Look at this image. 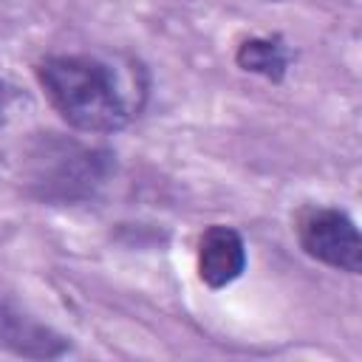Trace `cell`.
<instances>
[{
    "mask_svg": "<svg viewBox=\"0 0 362 362\" xmlns=\"http://www.w3.org/2000/svg\"><path fill=\"white\" fill-rule=\"evenodd\" d=\"M37 82L51 107L76 130L116 133L139 116L147 82L139 65L96 54H54L37 62Z\"/></svg>",
    "mask_w": 362,
    "mask_h": 362,
    "instance_id": "obj_1",
    "label": "cell"
},
{
    "mask_svg": "<svg viewBox=\"0 0 362 362\" xmlns=\"http://www.w3.org/2000/svg\"><path fill=\"white\" fill-rule=\"evenodd\" d=\"M297 240L303 252L331 269L362 272V238L354 218L337 206H308L297 215Z\"/></svg>",
    "mask_w": 362,
    "mask_h": 362,
    "instance_id": "obj_2",
    "label": "cell"
},
{
    "mask_svg": "<svg viewBox=\"0 0 362 362\" xmlns=\"http://www.w3.org/2000/svg\"><path fill=\"white\" fill-rule=\"evenodd\" d=\"M246 269V243L238 229L212 223L198 238V274L209 288L235 283Z\"/></svg>",
    "mask_w": 362,
    "mask_h": 362,
    "instance_id": "obj_3",
    "label": "cell"
},
{
    "mask_svg": "<svg viewBox=\"0 0 362 362\" xmlns=\"http://www.w3.org/2000/svg\"><path fill=\"white\" fill-rule=\"evenodd\" d=\"M0 342L23 356H59L65 351V339L34 322L31 317L0 303Z\"/></svg>",
    "mask_w": 362,
    "mask_h": 362,
    "instance_id": "obj_4",
    "label": "cell"
},
{
    "mask_svg": "<svg viewBox=\"0 0 362 362\" xmlns=\"http://www.w3.org/2000/svg\"><path fill=\"white\" fill-rule=\"evenodd\" d=\"M235 62L240 71L246 74H257L263 79L280 82L288 71V51L283 48L280 40H269V37H252L243 40L238 45Z\"/></svg>",
    "mask_w": 362,
    "mask_h": 362,
    "instance_id": "obj_5",
    "label": "cell"
}]
</instances>
